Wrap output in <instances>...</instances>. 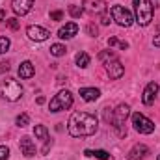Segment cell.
I'll return each mask as SVG.
<instances>
[{"instance_id": "cell-1", "label": "cell", "mask_w": 160, "mask_h": 160, "mask_svg": "<svg viewBox=\"0 0 160 160\" xmlns=\"http://www.w3.org/2000/svg\"><path fill=\"white\" fill-rule=\"evenodd\" d=\"M99 128V121L95 116L88 112H75L69 119L67 130L75 138H84V136H93Z\"/></svg>"}, {"instance_id": "cell-2", "label": "cell", "mask_w": 160, "mask_h": 160, "mask_svg": "<svg viewBox=\"0 0 160 160\" xmlns=\"http://www.w3.org/2000/svg\"><path fill=\"white\" fill-rule=\"evenodd\" d=\"M132 4H134V13H136V22L140 26H149L153 21V13H155L151 0H132Z\"/></svg>"}, {"instance_id": "cell-3", "label": "cell", "mask_w": 160, "mask_h": 160, "mask_svg": "<svg viewBox=\"0 0 160 160\" xmlns=\"http://www.w3.org/2000/svg\"><path fill=\"white\" fill-rule=\"evenodd\" d=\"M0 95H2L4 101H9V102L21 99V95H22V86H21V82L15 80V78H9V77L4 78V80H0Z\"/></svg>"}, {"instance_id": "cell-4", "label": "cell", "mask_w": 160, "mask_h": 160, "mask_svg": "<svg viewBox=\"0 0 160 160\" xmlns=\"http://www.w3.org/2000/svg\"><path fill=\"white\" fill-rule=\"evenodd\" d=\"M71 106H73V93L67 91V89H63V91H60L58 95H54V99H52L50 104H48V110L56 114V112L67 110V108H71Z\"/></svg>"}, {"instance_id": "cell-5", "label": "cell", "mask_w": 160, "mask_h": 160, "mask_svg": "<svg viewBox=\"0 0 160 160\" xmlns=\"http://www.w3.org/2000/svg\"><path fill=\"white\" fill-rule=\"evenodd\" d=\"M110 15H112V19L123 26V28H128L132 22H134V15L125 8V6H119V4H116V6H112L110 8Z\"/></svg>"}, {"instance_id": "cell-6", "label": "cell", "mask_w": 160, "mask_h": 160, "mask_svg": "<svg viewBox=\"0 0 160 160\" xmlns=\"http://www.w3.org/2000/svg\"><path fill=\"white\" fill-rule=\"evenodd\" d=\"M128 114H130L128 104H119V106L114 110V116H112V123H110V125L118 130L119 136H125V134H127V130L123 128V125H125V119L128 118Z\"/></svg>"}, {"instance_id": "cell-7", "label": "cell", "mask_w": 160, "mask_h": 160, "mask_svg": "<svg viewBox=\"0 0 160 160\" xmlns=\"http://www.w3.org/2000/svg\"><path fill=\"white\" fill-rule=\"evenodd\" d=\"M132 125H134V130L140 132V134H151V132H155V123L151 119H147L140 112L132 114Z\"/></svg>"}, {"instance_id": "cell-8", "label": "cell", "mask_w": 160, "mask_h": 160, "mask_svg": "<svg viewBox=\"0 0 160 160\" xmlns=\"http://www.w3.org/2000/svg\"><path fill=\"white\" fill-rule=\"evenodd\" d=\"M26 34H28V38L32 41H47L48 39V36H50V32L47 30V28H43V26H38V24H32V26H28V30H26Z\"/></svg>"}, {"instance_id": "cell-9", "label": "cell", "mask_w": 160, "mask_h": 160, "mask_svg": "<svg viewBox=\"0 0 160 160\" xmlns=\"http://www.w3.org/2000/svg\"><path fill=\"white\" fill-rule=\"evenodd\" d=\"M106 73H108V77L114 80H118L123 77V73H125V67H123V63H121L119 60L116 58V60H112V62H108L106 63Z\"/></svg>"}, {"instance_id": "cell-10", "label": "cell", "mask_w": 160, "mask_h": 160, "mask_svg": "<svg viewBox=\"0 0 160 160\" xmlns=\"http://www.w3.org/2000/svg\"><path fill=\"white\" fill-rule=\"evenodd\" d=\"M157 93H158V84L157 82H149L147 86H145V89H143V95H142V101H143V104H153L155 102V97H157Z\"/></svg>"}, {"instance_id": "cell-11", "label": "cell", "mask_w": 160, "mask_h": 160, "mask_svg": "<svg viewBox=\"0 0 160 160\" xmlns=\"http://www.w3.org/2000/svg\"><path fill=\"white\" fill-rule=\"evenodd\" d=\"M19 147H21V153L26 157V158H32V157H36V143L28 138V136H22L21 138V143H19Z\"/></svg>"}, {"instance_id": "cell-12", "label": "cell", "mask_w": 160, "mask_h": 160, "mask_svg": "<svg viewBox=\"0 0 160 160\" xmlns=\"http://www.w3.org/2000/svg\"><path fill=\"white\" fill-rule=\"evenodd\" d=\"M11 8H13V11L17 15H26L34 8V0H13L11 2Z\"/></svg>"}, {"instance_id": "cell-13", "label": "cell", "mask_w": 160, "mask_h": 160, "mask_svg": "<svg viewBox=\"0 0 160 160\" xmlns=\"http://www.w3.org/2000/svg\"><path fill=\"white\" fill-rule=\"evenodd\" d=\"M77 34H78V24H77V22H67L65 26L60 28L58 38H62V39H71V38H75Z\"/></svg>"}, {"instance_id": "cell-14", "label": "cell", "mask_w": 160, "mask_h": 160, "mask_svg": "<svg viewBox=\"0 0 160 160\" xmlns=\"http://www.w3.org/2000/svg\"><path fill=\"white\" fill-rule=\"evenodd\" d=\"M145 155H149V147L143 145V143H136L128 151V160H142V158H145Z\"/></svg>"}, {"instance_id": "cell-15", "label": "cell", "mask_w": 160, "mask_h": 160, "mask_svg": "<svg viewBox=\"0 0 160 160\" xmlns=\"http://www.w3.org/2000/svg\"><path fill=\"white\" fill-rule=\"evenodd\" d=\"M34 134H36V138H39L41 142L45 143L43 153H48V142H50V138H48V130H47V127H43V125H36Z\"/></svg>"}, {"instance_id": "cell-16", "label": "cell", "mask_w": 160, "mask_h": 160, "mask_svg": "<svg viewBox=\"0 0 160 160\" xmlns=\"http://www.w3.org/2000/svg\"><path fill=\"white\" fill-rule=\"evenodd\" d=\"M80 97L86 101V102H93L101 97V91L97 88H80Z\"/></svg>"}, {"instance_id": "cell-17", "label": "cell", "mask_w": 160, "mask_h": 160, "mask_svg": "<svg viewBox=\"0 0 160 160\" xmlns=\"http://www.w3.org/2000/svg\"><path fill=\"white\" fill-rule=\"evenodd\" d=\"M104 6H106L104 0H84V9H88L91 13H102Z\"/></svg>"}, {"instance_id": "cell-18", "label": "cell", "mask_w": 160, "mask_h": 160, "mask_svg": "<svg viewBox=\"0 0 160 160\" xmlns=\"http://www.w3.org/2000/svg\"><path fill=\"white\" fill-rule=\"evenodd\" d=\"M34 75H36V69H34L32 62H22L19 65V77L21 78H32Z\"/></svg>"}, {"instance_id": "cell-19", "label": "cell", "mask_w": 160, "mask_h": 160, "mask_svg": "<svg viewBox=\"0 0 160 160\" xmlns=\"http://www.w3.org/2000/svg\"><path fill=\"white\" fill-rule=\"evenodd\" d=\"M75 60H77V65H78L80 69H86V67L89 65V56H88L86 52H78Z\"/></svg>"}, {"instance_id": "cell-20", "label": "cell", "mask_w": 160, "mask_h": 160, "mask_svg": "<svg viewBox=\"0 0 160 160\" xmlns=\"http://www.w3.org/2000/svg\"><path fill=\"white\" fill-rule=\"evenodd\" d=\"M67 52V48H65V45H60V43H54L52 47H50V54L52 56H56V58H60V56H63Z\"/></svg>"}, {"instance_id": "cell-21", "label": "cell", "mask_w": 160, "mask_h": 160, "mask_svg": "<svg viewBox=\"0 0 160 160\" xmlns=\"http://www.w3.org/2000/svg\"><path fill=\"white\" fill-rule=\"evenodd\" d=\"M99 60L104 62V63H108V62L116 60V52H112V50H102V52L99 54Z\"/></svg>"}, {"instance_id": "cell-22", "label": "cell", "mask_w": 160, "mask_h": 160, "mask_svg": "<svg viewBox=\"0 0 160 160\" xmlns=\"http://www.w3.org/2000/svg\"><path fill=\"white\" fill-rule=\"evenodd\" d=\"M108 45H110V47H116V45H118V47H121L123 50L128 48V43H127V41H119L118 38H110V39H108Z\"/></svg>"}, {"instance_id": "cell-23", "label": "cell", "mask_w": 160, "mask_h": 160, "mask_svg": "<svg viewBox=\"0 0 160 160\" xmlns=\"http://www.w3.org/2000/svg\"><path fill=\"white\" fill-rule=\"evenodd\" d=\"M69 13H71V17L78 19V17L84 15V8H80V6H69Z\"/></svg>"}, {"instance_id": "cell-24", "label": "cell", "mask_w": 160, "mask_h": 160, "mask_svg": "<svg viewBox=\"0 0 160 160\" xmlns=\"http://www.w3.org/2000/svg\"><path fill=\"white\" fill-rule=\"evenodd\" d=\"M15 123H17V127H26V125L30 123V118H28V114H21V116H17Z\"/></svg>"}, {"instance_id": "cell-25", "label": "cell", "mask_w": 160, "mask_h": 160, "mask_svg": "<svg viewBox=\"0 0 160 160\" xmlns=\"http://www.w3.org/2000/svg\"><path fill=\"white\" fill-rule=\"evenodd\" d=\"M9 39L8 38H0V54H6L8 50H9Z\"/></svg>"}, {"instance_id": "cell-26", "label": "cell", "mask_w": 160, "mask_h": 160, "mask_svg": "<svg viewBox=\"0 0 160 160\" xmlns=\"http://www.w3.org/2000/svg\"><path fill=\"white\" fill-rule=\"evenodd\" d=\"M93 157L99 160H108L110 158V153H106V151H102V149H97V151H93Z\"/></svg>"}, {"instance_id": "cell-27", "label": "cell", "mask_w": 160, "mask_h": 160, "mask_svg": "<svg viewBox=\"0 0 160 160\" xmlns=\"http://www.w3.org/2000/svg\"><path fill=\"white\" fill-rule=\"evenodd\" d=\"M6 24H8V28H9V30H19V26H21V24H19V21H17L15 17L6 19Z\"/></svg>"}, {"instance_id": "cell-28", "label": "cell", "mask_w": 160, "mask_h": 160, "mask_svg": "<svg viewBox=\"0 0 160 160\" xmlns=\"http://www.w3.org/2000/svg\"><path fill=\"white\" fill-rule=\"evenodd\" d=\"M9 157V149L6 145H0V160H8Z\"/></svg>"}, {"instance_id": "cell-29", "label": "cell", "mask_w": 160, "mask_h": 160, "mask_svg": "<svg viewBox=\"0 0 160 160\" xmlns=\"http://www.w3.org/2000/svg\"><path fill=\"white\" fill-rule=\"evenodd\" d=\"M88 34H89L91 38H97V34H99L97 26H95V24H88Z\"/></svg>"}, {"instance_id": "cell-30", "label": "cell", "mask_w": 160, "mask_h": 160, "mask_svg": "<svg viewBox=\"0 0 160 160\" xmlns=\"http://www.w3.org/2000/svg\"><path fill=\"white\" fill-rule=\"evenodd\" d=\"M50 19H52V21H62V19H63V13H62V11H52V13H50Z\"/></svg>"}, {"instance_id": "cell-31", "label": "cell", "mask_w": 160, "mask_h": 160, "mask_svg": "<svg viewBox=\"0 0 160 160\" xmlns=\"http://www.w3.org/2000/svg\"><path fill=\"white\" fill-rule=\"evenodd\" d=\"M110 17H112L110 13H104V11H102V13H101V22H102V24H110Z\"/></svg>"}, {"instance_id": "cell-32", "label": "cell", "mask_w": 160, "mask_h": 160, "mask_svg": "<svg viewBox=\"0 0 160 160\" xmlns=\"http://www.w3.org/2000/svg\"><path fill=\"white\" fill-rule=\"evenodd\" d=\"M0 71H9V63L2 62V63H0Z\"/></svg>"}, {"instance_id": "cell-33", "label": "cell", "mask_w": 160, "mask_h": 160, "mask_svg": "<svg viewBox=\"0 0 160 160\" xmlns=\"http://www.w3.org/2000/svg\"><path fill=\"white\" fill-rule=\"evenodd\" d=\"M153 45H155V47H160V34H158V36H155V39H153Z\"/></svg>"}, {"instance_id": "cell-34", "label": "cell", "mask_w": 160, "mask_h": 160, "mask_svg": "<svg viewBox=\"0 0 160 160\" xmlns=\"http://www.w3.org/2000/svg\"><path fill=\"white\" fill-rule=\"evenodd\" d=\"M0 21H6V11L4 9H0Z\"/></svg>"}, {"instance_id": "cell-35", "label": "cell", "mask_w": 160, "mask_h": 160, "mask_svg": "<svg viewBox=\"0 0 160 160\" xmlns=\"http://www.w3.org/2000/svg\"><path fill=\"white\" fill-rule=\"evenodd\" d=\"M84 155H86V157H93V151H89V149H88V151H84Z\"/></svg>"}, {"instance_id": "cell-36", "label": "cell", "mask_w": 160, "mask_h": 160, "mask_svg": "<svg viewBox=\"0 0 160 160\" xmlns=\"http://www.w3.org/2000/svg\"><path fill=\"white\" fill-rule=\"evenodd\" d=\"M157 160H160V155H158V157H157Z\"/></svg>"}, {"instance_id": "cell-37", "label": "cell", "mask_w": 160, "mask_h": 160, "mask_svg": "<svg viewBox=\"0 0 160 160\" xmlns=\"http://www.w3.org/2000/svg\"><path fill=\"white\" fill-rule=\"evenodd\" d=\"M158 30H160V28H158Z\"/></svg>"}]
</instances>
